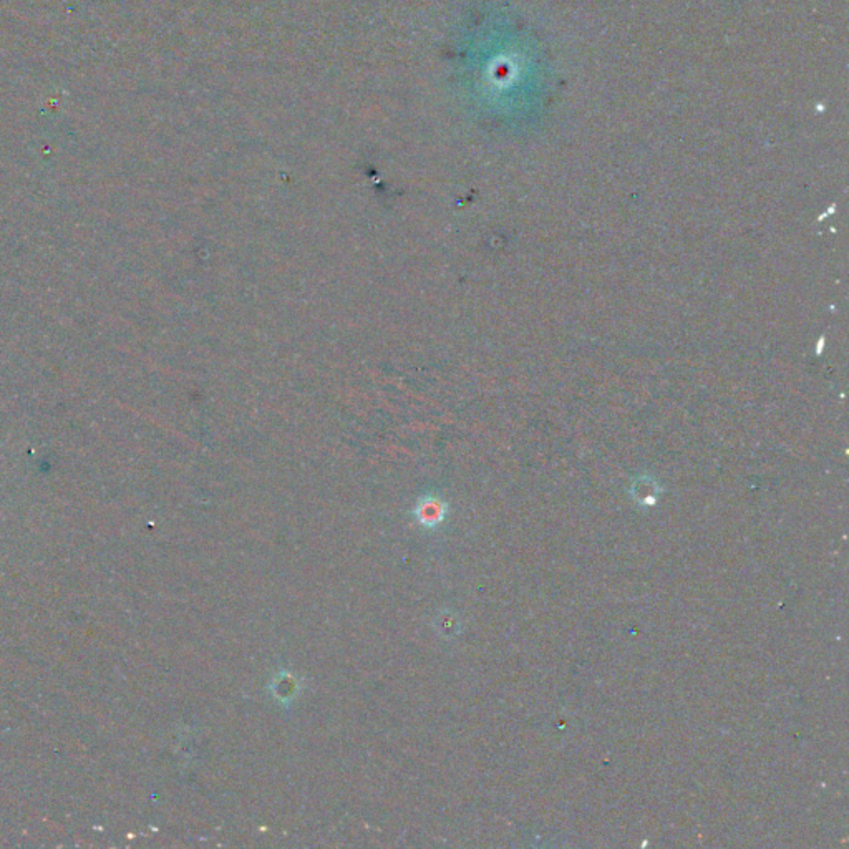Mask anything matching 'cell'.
Segmentation results:
<instances>
[{
	"label": "cell",
	"instance_id": "1",
	"mask_svg": "<svg viewBox=\"0 0 849 849\" xmlns=\"http://www.w3.org/2000/svg\"><path fill=\"white\" fill-rule=\"evenodd\" d=\"M420 521L427 526H435L442 521V508L438 505H425L420 511Z\"/></svg>",
	"mask_w": 849,
	"mask_h": 849
}]
</instances>
